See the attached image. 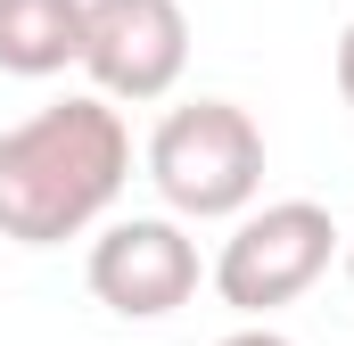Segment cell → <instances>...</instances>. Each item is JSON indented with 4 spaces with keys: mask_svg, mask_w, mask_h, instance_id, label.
<instances>
[{
    "mask_svg": "<svg viewBox=\"0 0 354 346\" xmlns=\"http://www.w3.org/2000/svg\"><path fill=\"white\" fill-rule=\"evenodd\" d=\"M132 173V132L107 99H58L0 132V239L17 248H58L83 239L91 223L115 206Z\"/></svg>",
    "mask_w": 354,
    "mask_h": 346,
    "instance_id": "1",
    "label": "cell"
},
{
    "mask_svg": "<svg viewBox=\"0 0 354 346\" xmlns=\"http://www.w3.org/2000/svg\"><path fill=\"white\" fill-rule=\"evenodd\" d=\"M189 66L181 0H83V75L107 107H149Z\"/></svg>",
    "mask_w": 354,
    "mask_h": 346,
    "instance_id": "4",
    "label": "cell"
},
{
    "mask_svg": "<svg viewBox=\"0 0 354 346\" xmlns=\"http://www.w3.org/2000/svg\"><path fill=\"white\" fill-rule=\"evenodd\" d=\"M338 91H346V107H354V25H346V42H338Z\"/></svg>",
    "mask_w": 354,
    "mask_h": 346,
    "instance_id": "8",
    "label": "cell"
},
{
    "mask_svg": "<svg viewBox=\"0 0 354 346\" xmlns=\"http://www.w3.org/2000/svg\"><path fill=\"white\" fill-rule=\"evenodd\" d=\"M214 346H288L280 330H264V322H248V330H231V338H214Z\"/></svg>",
    "mask_w": 354,
    "mask_h": 346,
    "instance_id": "7",
    "label": "cell"
},
{
    "mask_svg": "<svg viewBox=\"0 0 354 346\" xmlns=\"http://www.w3.org/2000/svg\"><path fill=\"white\" fill-rule=\"evenodd\" d=\"M91 297L124 322H165L198 297V239L174 215H124L91 239Z\"/></svg>",
    "mask_w": 354,
    "mask_h": 346,
    "instance_id": "5",
    "label": "cell"
},
{
    "mask_svg": "<svg viewBox=\"0 0 354 346\" xmlns=\"http://www.w3.org/2000/svg\"><path fill=\"white\" fill-rule=\"evenodd\" d=\"M346 280H354V239H346Z\"/></svg>",
    "mask_w": 354,
    "mask_h": 346,
    "instance_id": "9",
    "label": "cell"
},
{
    "mask_svg": "<svg viewBox=\"0 0 354 346\" xmlns=\"http://www.w3.org/2000/svg\"><path fill=\"white\" fill-rule=\"evenodd\" d=\"M149 181H157V198L174 215H189V223L248 215L256 190H264V132H256V116L231 107V99H189V107H174L149 132Z\"/></svg>",
    "mask_w": 354,
    "mask_h": 346,
    "instance_id": "2",
    "label": "cell"
},
{
    "mask_svg": "<svg viewBox=\"0 0 354 346\" xmlns=\"http://www.w3.org/2000/svg\"><path fill=\"white\" fill-rule=\"evenodd\" d=\"M83 66V0H0V75H66Z\"/></svg>",
    "mask_w": 354,
    "mask_h": 346,
    "instance_id": "6",
    "label": "cell"
},
{
    "mask_svg": "<svg viewBox=\"0 0 354 346\" xmlns=\"http://www.w3.org/2000/svg\"><path fill=\"white\" fill-rule=\"evenodd\" d=\"M330 256H346V231L330 223V206H313V198H272V206H248L239 231L223 239L214 289H223L231 313L264 322L272 305H297V297L330 272Z\"/></svg>",
    "mask_w": 354,
    "mask_h": 346,
    "instance_id": "3",
    "label": "cell"
}]
</instances>
